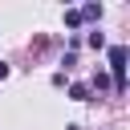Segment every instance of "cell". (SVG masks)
<instances>
[{
	"mask_svg": "<svg viewBox=\"0 0 130 130\" xmlns=\"http://www.w3.org/2000/svg\"><path fill=\"white\" fill-rule=\"evenodd\" d=\"M110 69H114V89L126 93V45H114L110 49Z\"/></svg>",
	"mask_w": 130,
	"mask_h": 130,
	"instance_id": "1",
	"label": "cell"
},
{
	"mask_svg": "<svg viewBox=\"0 0 130 130\" xmlns=\"http://www.w3.org/2000/svg\"><path fill=\"white\" fill-rule=\"evenodd\" d=\"M69 98H73V102H89V85H81V81L69 85Z\"/></svg>",
	"mask_w": 130,
	"mask_h": 130,
	"instance_id": "2",
	"label": "cell"
},
{
	"mask_svg": "<svg viewBox=\"0 0 130 130\" xmlns=\"http://www.w3.org/2000/svg\"><path fill=\"white\" fill-rule=\"evenodd\" d=\"M81 12V20H98L102 16V4H85V8H77Z\"/></svg>",
	"mask_w": 130,
	"mask_h": 130,
	"instance_id": "3",
	"label": "cell"
},
{
	"mask_svg": "<svg viewBox=\"0 0 130 130\" xmlns=\"http://www.w3.org/2000/svg\"><path fill=\"white\" fill-rule=\"evenodd\" d=\"M65 24H69V28H77V24H81V12H77V8H69V12H65Z\"/></svg>",
	"mask_w": 130,
	"mask_h": 130,
	"instance_id": "4",
	"label": "cell"
},
{
	"mask_svg": "<svg viewBox=\"0 0 130 130\" xmlns=\"http://www.w3.org/2000/svg\"><path fill=\"white\" fill-rule=\"evenodd\" d=\"M4 77H8V65H4V61H0V81H4Z\"/></svg>",
	"mask_w": 130,
	"mask_h": 130,
	"instance_id": "5",
	"label": "cell"
}]
</instances>
